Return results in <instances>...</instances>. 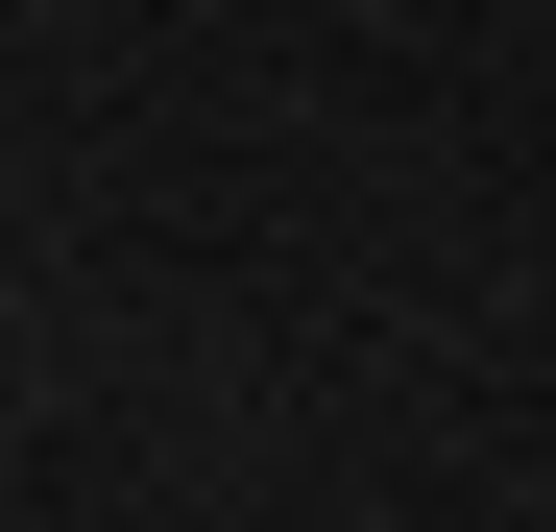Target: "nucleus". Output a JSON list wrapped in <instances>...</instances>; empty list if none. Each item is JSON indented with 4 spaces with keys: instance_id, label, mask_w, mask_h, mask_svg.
<instances>
[]
</instances>
